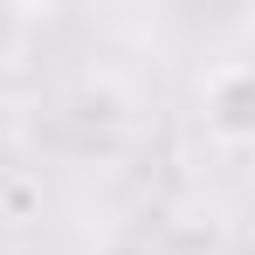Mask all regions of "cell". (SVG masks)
Segmentation results:
<instances>
[{
    "label": "cell",
    "instance_id": "cell-1",
    "mask_svg": "<svg viewBox=\"0 0 255 255\" xmlns=\"http://www.w3.org/2000/svg\"><path fill=\"white\" fill-rule=\"evenodd\" d=\"M200 125L214 145H255V62H221L200 83Z\"/></svg>",
    "mask_w": 255,
    "mask_h": 255
}]
</instances>
